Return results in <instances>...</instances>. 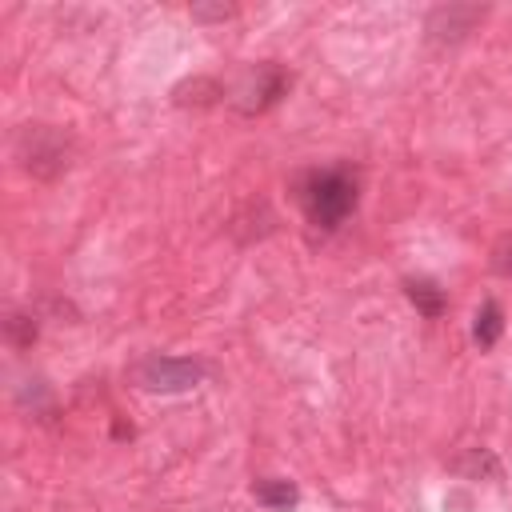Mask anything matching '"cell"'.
I'll return each instance as SVG.
<instances>
[{
	"label": "cell",
	"mask_w": 512,
	"mask_h": 512,
	"mask_svg": "<svg viewBox=\"0 0 512 512\" xmlns=\"http://www.w3.org/2000/svg\"><path fill=\"white\" fill-rule=\"evenodd\" d=\"M296 204L304 220L320 232H336L360 204V172L348 164H328V168H308L296 180Z\"/></svg>",
	"instance_id": "obj_1"
},
{
	"label": "cell",
	"mask_w": 512,
	"mask_h": 512,
	"mask_svg": "<svg viewBox=\"0 0 512 512\" xmlns=\"http://www.w3.org/2000/svg\"><path fill=\"white\" fill-rule=\"evenodd\" d=\"M16 160L24 172L52 180L72 164V140L52 124H24L16 132Z\"/></svg>",
	"instance_id": "obj_2"
},
{
	"label": "cell",
	"mask_w": 512,
	"mask_h": 512,
	"mask_svg": "<svg viewBox=\"0 0 512 512\" xmlns=\"http://www.w3.org/2000/svg\"><path fill=\"white\" fill-rule=\"evenodd\" d=\"M208 376V364L196 356H144L132 368V380L144 392H160V396H176V392H192L200 380Z\"/></svg>",
	"instance_id": "obj_3"
},
{
	"label": "cell",
	"mask_w": 512,
	"mask_h": 512,
	"mask_svg": "<svg viewBox=\"0 0 512 512\" xmlns=\"http://www.w3.org/2000/svg\"><path fill=\"white\" fill-rule=\"evenodd\" d=\"M288 84H292V76H288L280 64L264 60V64H256V68L236 84L232 104H236L244 116H260V112H268L272 104H280V96L288 92Z\"/></svg>",
	"instance_id": "obj_4"
},
{
	"label": "cell",
	"mask_w": 512,
	"mask_h": 512,
	"mask_svg": "<svg viewBox=\"0 0 512 512\" xmlns=\"http://www.w3.org/2000/svg\"><path fill=\"white\" fill-rule=\"evenodd\" d=\"M484 16V8H460V4H448V8H436L428 16V36L440 40V44H452L460 40L464 32H472V24Z\"/></svg>",
	"instance_id": "obj_5"
},
{
	"label": "cell",
	"mask_w": 512,
	"mask_h": 512,
	"mask_svg": "<svg viewBox=\"0 0 512 512\" xmlns=\"http://www.w3.org/2000/svg\"><path fill=\"white\" fill-rule=\"evenodd\" d=\"M404 296H408L412 308H416L420 316H428V320L444 316V308H448V292H444L432 276H408V280H404Z\"/></svg>",
	"instance_id": "obj_6"
},
{
	"label": "cell",
	"mask_w": 512,
	"mask_h": 512,
	"mask_svg": "<svg viewBox=\"0 0 512 512\" xmlns=\"http://www.w3.org/2000/svg\"><path fill=\"white\" fill-rule=\"evenodd\" d=\"M500 336H504V312H500L496 300H484L476 308V316H472V344L476 348H492Z\"/></svg>",
	"instance_id": "obj_7"
},
{
	"label": "cell",
	"mask_w": 512,
	"mask_h": 512,
	"mask_svg": "<svg viewBox=\"0 0 512 512\" xmlns=\"http://www.w3.org/2000/svg\"><path fill=\"white\" fill-rule=\"evenodd\" d=\"M252 496L272 512H288L300 504V488L292 480H260V484H252Z\"/></svg>",
	"instance_id": "obj_8"
},
{
	"label": "cell",
	"mask_w": 512,
	"mask_h": 512,
	"mask_svg": "<svg viewBox=\"0 0 512 512\" xmlns=\"http://www.w3.org/2000/svg\"><path fill=\"white\" fill-rule=\"evenodd\" d=\"M4 332H8V340L16 344V348H32V340H36V316H28V312H8V320H4Z\"/></svg>",
	"instance_id": "obj_9"
},
{
	"label": "cell",
	"mask_w": 512,
	"mask_h": 512,
	"mask_svg": "<svg viewBox=\"0 0 512 512\" xmlns=\"http://www.w3.org/2000/svg\"><path fill=\"white\" fill-rule=\"evenodd\" d=\"M492 268H496L500 276H512V244H500V248L492 252Z\"/></svg>",
	"instance_id": "obj_10"
},
{
	"label": "cell",
	"mask_w": 512,
	"mask_h": 512,
	"mask_svg": "<svg viewBox=\"0 0 512 512\" xmlns=\"http://www.w3.org/2000/svg\"><path fill=\"white\" fill-rule=\"evenodd\" d=\"M236 8H192V16L196 20H224V16H232Z\"/></svg>",
	"instance_id": "obj_11"
}]
</instances>
